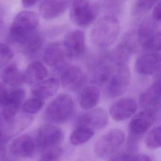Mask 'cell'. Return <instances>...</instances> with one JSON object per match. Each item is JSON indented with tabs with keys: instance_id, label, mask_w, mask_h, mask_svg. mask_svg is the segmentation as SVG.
Instances as JSON below:
<instances>
[{
	"instance_id": "4dcf8cb0",
	"label": "cell",
	"mask_w": 161,
	"mask_h": 161,
	"mask_svg": "<svg viewBox=\"0 0 161 161\" xmlns=\"http://www.w3.org/2000/svg\"><path fill=\"white\" fill-rule=\"evenodd\" d=\"M102 7L109 15H113L116 16L117 14L121 13L123 8L124 1H104L101 2Z\"/></svg>"
},
{
	"instance_id": "4316f807",
	"label": "cell",
	"mask_w": 161,
	"mask_h": 161,
	"mask_svg": "<svg viewBox=\"0 0 161 161\" xmlns=\"http://www.w3.org/2000/svg\"><path fill=\"white\" fill-rule=\"evenodd\" d=\"M155 30L156 25L153 18H147L143 20L139 25L136 33L137 41L140 45L155 34L156 33Z\"/></svg>"
},
{
	"instance_id": "cb8c5ba5",
	"label": "cell",
	"mask_w": 161,
	"mask_h": 161,
	"mask_svg": "<svg viewBox=\"0 0 161 161\" xmlns=\"http://www.w3.org/2000/svg\"><path fill=\"white\" fill-rule=\"evenodd\" d=\"M43 38L36 30L28 35L21 42L20 45L23 50L28 54H31L38 51L43 44Z\"/></svg>"
},
{
	"instance_id": "8992f818",
	"label": "cell",
	"mask_w": 161,
	"mask_h": 161,
	"mask_svg": "<svg viewBox=\"0 0 161 161\" xmlns=\"http://www.w3.org/2000/svg\"><path fill=\"white\" fill-rule=\"evenodd\" d=\"M156 118V111L153 108L144 109L136 114L129 123L128 142L137 144L139 140L154 123Z\"/></svg>"
},
{
	"instance_id": "3957f363",
	"label": "cell",
	"mask_w": 161,
	"mask_h": 161,
	"mask_svg": "<svg viewBox=\"0 0 161 161\" xmlns=\"http://www.w3.org/2000/svg\"><path fill=\"white\" fill-rule=\"evenodd\" d=\"M39 24L38 14L31 11L19 12L14 18L9 29L11 40L21 44L25 38L36 30Z\"/></svg>"
},
{
	"instance_id": "d6986e66",
	"label": "cell",
	"mask_w": 161,
	"mask_h": 161,
	"mask_svg": "<svg viewBox=\"0 0 161 161\" xmlns=\"http://www.w3.org/2000/svg\"><path fill=\"white\" fill-rule=\"evenodd\" d=\"M161 101V82L155 80L139 96L140 106L143 109L153 108Z\"/></svg>"
},
{
	"instance_id": "603a6c76",
	"label": "cell",
	"mask_w": 161,
	"mask_h": 161,
	"mask_svg": "<svg viewBox=\"0 0 161 161\" xmlns=\"http://www.w3.org/2000/svg\"><path fill=\"white\" fill-rule=\"evenodd\" d=\"M1 77L5 84L13 86L14 88L25 82L24 74L19 70L17 65L14 63L8 64L4 69Z\"/></svg>"
},
{
	"instance_id": "277c9868",
	"label": "cell",
	"mask_w": 161,
	"mask_h": 161,
	"mask_svg": "<svg viewBox=\"0 0 161 161\" xmlns=\"http://www.w3.org/2000/svg\"><path fill=\"white\" fill-rule=\"evenodd\" d=\"M99 5L91 1H74L70 9V18L80 27H87L96 20L99 13Z\"/></svg>"
},
{
	"instance_id": "ba28073f",
	"label": "cell",
	"mask_w": 161,
	"mask_h": 161,
	"mask_svg": "<svg viewBox=\"0 0 161 161\" xmlns=\"http://www.w3.org/2000/svg\"><path fill=\"white\" fill-rule=\"evenodd\" d=\"M136 48V38L132 33L126 34L108 55V59L115 65H127Z\"/></svg>"
},
{
	"instance_id": "d4e9b609",
	"label": "cell",
	"mask_w": 161,
	"mask_h": 161,
	"mask_svg": "<svg viewBox=\"0 0 161 161\" xmlns=\"http://www.w3.org/2000/svg\"><path fill=\"white\" fill-rule=\"evenodd\" d=\"M113 70L109 65L104 61H101L93 71L92 82L97 86H104L108 81Z\"/></svg>"
},
{
	"instance_id": "1f68e13d",
	"label": "cell",
	"mask_w": 161,
	"mask_h": 161,
	"mask_svg": "<svg viewBox=\"0 0 161 161\" xmlns=\"http://www.w3.org/2000/svg\"><path fill=\"white\" fill-rule=\"evenodd\" d=\"M62 150L59 147H55L42 151L38 161H60Z\"/></svg>"
},
{
	"instance_id": "7c38bea8",
	"label": "cell",
	"mask_w": 161,
	"mask_h": 161,
	"mask_svg": "<svg viewBox=\"0 0 161 161\" xmlns=\"http://www.w3.org/2000/svg\"><path fill=\"white\" fill-rule=\"evenodd\" d=\"M60 82L62 86L69 91H77L86 84L87 75L79 67L68 66L62 72Z\"/></svg>"
},
{
	"instance_id": "8fae6325",
	"label": "cell",
	"mask_w": 161,
	"mask_h": 161,
	"mask_svg": "<svg viewBox=\"0 0 161 161\" xmlns=\"http://www.w3.org/2000/svg\"><path fill=\"white\" fill-rule=\"evenodd\" d=\"M108 123L107 112L101 108H96L80 114L75 121V126H85L92 130L101 129Z\"/></svg>"
},
{
	"instance_id": "5b68a950",
	"label": "cell",
	"mask_w": 161,
	"mask_h": 161,
	"mask_svg": "<svg viewBox=\"0 0 161 161\" xmlns=\"http://www.w3.org/2000/svg\"><path fill=\"white\" fill-rule=\"evenodd\" d=\"M131 79V74L128 65H116L106 84L104 85V94L109 98H116L123 95L127 91Z\"/></svg>"
},
{
	"instance_id": "83f0119b",
	"label": "cell",
	"mask_w": 161,
	"mask_h": 161,
	"mask_svg": "<svg viewBox=\"0 0 161 161\" xmlns=\"http://www.w3.org/2000/svg\"><path fill=\"white\" fill-rule=\"evenodd\" d=\"M145 143L150 149L161 147V126H156L147 133L145 138Z\"/></svg>"
},
{
	"instance_id": "4fadbf2b",
	"label": "cell",
	"mask_w": 161,
	"mask_h": 161,
	"mask_svg": "<svg viewBox=\"0 0 161 161\" xmlns=\"http://www.w3.org/2000/svg\"><path fill=\"white\" fill-rule=\"evenodd\" d=\"M135 68L138 73L148 75L161 70V55L155 52H146L138 56L135 62Z\"/></svg>"
},
{
	"instance_id": "2e32d148",
	"label": "cell",
	"mask_w": 161,
	"mask_h": 161,
	"mask_svg": "<svg viewBox=\"0 0 161 161\" xmlns=\"http://www.w3.org/2000/svg\"><path fill=\"white\" fill-rule=\"evenodd\" d=\"M69 58L64 42H55L47 45L43 52L44 62L49 66L58 67Z\"/></svg>"
},
{
	"instance_id": "52a82bcc",
	"label": "cell",
	"mask_w": 161,
	"mask_h": 161,
	"mask_svg": "<svg viewBox=\"0 0 161 161\" xmlns=\"http://www.w3.org/2000/svg\"><path fill=\"white\" fill-rule=\"evenodd\" d=\"M125 139V133L121 130L111 129L96 142L94 146V153L101 158L113 155L124 143Z\"/></svg>"
},
{
	"instance_id": "f35d334b",
	"label": "cell",
	"mask_w": 161,
	"mask_h": 161,
	"mask_svg": "<svg viewBox=\"0 0 161 161\" xmlns=\"http://www.w3.org/2000/svg\"><path fill=\"white\" fill-rule=\"evenodd\" d=\"M37 1L35 0H25V1H21V4L23 7L25 8H30L34 5H35L37 3Z\"/></svg>"
},
{
	"instance_id": "e575fe53",
	"label": "cell",
	"mask_w": 161,
	"mask_h": 161,
	"mask_svg": "<svg viewBox=\"0 0 161 161\" xmlns=\"http://www.w3.org/2000/svg\"><path fill=\"white\" fill-rule=\"evenodd\" d=\"M152 18L155 21L161 23V1L155 4L152 12Z\"/></svg>"
},
{
	"instance_id": "7bdbcfd3",
	"label": "cell",
	"mask_w": 161,
	"mask_h": 161,
	"mask_svg": "<svg viewBox=\"0 0 161 161\" xmlns=\"http://www.w3.org/2000/svg\"><path fill=\"white\" fill-rule=\"evenodd\" d=\"M3 26H4V21L3 19H0V35L3 31Z\"/></svg>"
},
{
	"instance_id": "ac0fdd59",
	"label": "cell",
	"mask_w": 161,
	"mask_h": 161,
	"mask_svg": "<svg viewBox=\"0 0 161 161\" xmlns=\"http://www.w3.org/2000/svg\"><path fill=\"white\" fill-rule=\"evenodd\" d=\"M71 4L72 1H42L38 6L39 12L45 19H53L64 14Z\"/></svg>"
},
{
	"instance_id": "d590c367",
	"label": "cell",
	"mask_w": 161,
	"mask_h": 161,
	"mask_svg": "<svg viewBox=\"0 0 161 161\" xmlns=\"http://www.w3.org/2000/svg\"><path fill=\"white\" fill-rule=\"evenodd\" d=\"M9 90L4 83L0 82V107L5 101L8 93Z\"/></svg>"
},
{
	"instance_id": "74e56055",
	"label": "cell",
	"mask_w": 161,
	"mask_h": 161,
	"mask_svg": "<svg viewBox=\"0 0 161 161\" xmlns=\"http://www.w3.org/2000/svg\"><path fill=\"white\" fill-rule=\"evenodd\" d=\"M0 161H9L6 148L4 145L0 146Z\"/></svg>"
},
{
	"instance_id": "9c48e42d",
	"label": "cell",
	"mask_w": 161,
	"mask_h": 161,
	"mask_svg": "<svg viewBox=\"0 0 161 161\" xmlns=\"http://www.w3.org/2000/svg\"><path fill=\"white\" fill-rule=\"evenodd\" d=\"M63 132L60 128L53 124L42 126L38 130L35 142L37 148L44 150L57 147L63 138Z\"/></svg>"
},
{
	"instance_id": "5bb4252c",
	"label": "cell",
	"mask_w": 161,
	"mask_h": 161,
	"mask_svg": "<svg viewBox=\"0 0 161 161\" xmlns=\"http://www.w3.org/2000/svg\"><path fill=\"white\" fill-rule=\"evenodd\" d=\"M137 109V103L130 97L119 99L113 104L109 109V114L116 121H122L132 116Z\"/></svg>"
},
{
	"instance_id": "60d3db41",
	"label": "cell",
	"mask_w": 161,
	"mask_h": 161,
	"mask_svg": "<svg viewBox=\"0 0 161 161\" xmlns=\"http://www.w3.org/2000/svg\"><path fill=\"white\" fill-rule=\"evenodd\" d=\"M4 14H5V8H4L3 4H2L0 3V19L3 20Z\"/></svg>"
},
{
	"instance_id": "e0dca14e",
	"label": "cell",
	"mask_w": 161,
	"mask_h": 161,
	"mask_svg": "<svg viewBox=\"0 0 161 161\" xmlns=\"http://www.w3.org/2000/svg\"><path fill=\"white\" fill-rule=\"evenodd\" d=\"M36 148L35 139L28 135H23L17 137L11 142L9 147L11 153L19 158L32 156Z\"/></svg>"
},
{
	"instance_id": "484cf974",
	"label": "cell",
	"mask_w": 161,
	"mask_h": 161,
	"mask_svg": "<svg viewBox=\"0 0 161 161\" xmlns=\"http://www.w3.org/2000/svg\"><path fill=\"white\" fill-rule=\"evenodd\" d=\"M94 130L85 126H75L70 135V142L73 145L86 143L94 135Z\"/></svg>"
},
{
	"instance_id": "8d00e7d4",
	"label": "cell",
	"mask_w": 161,
	"mask_h": 161,
	"mask_svg": "<svg viewBox=\"0 0 161 161\" xmlns=\"http://www.w3.org/2000/svg\"><path fill=\"white\" fill-rule=\"evenodd\" d=\"M127 161H151L149 156L145 154L135 155Z\"/></svg>"
},
{
	"instance_id": "7402d4cb",
	"label": "cell",
	"mask_w": 161,
	"mask_h": 161,
	"mask_svg": "<svg viewBox=\"0 0 161 161\" xmlns=\"http://www.w3.org/2000/svg\"><path fill=\"white\" fill-rule=\"evenodd\" d=\"M48 70L47 67L39 61H33L27 67L24 74L25 81L30 85H35L47 77Z\"/></svg>"
},
{
	"instance_id": "9a60e30c",
	"label": "cell",
	"mask_w": 161,
	"mask_h": 161,
	"mask_svg": "<svg viewBox=\"0 0 161 161\" xmlns=\"http://www.w3.org/2000/svg\"><path fill=\"white\" fill-rule=\"evenodd\" d=\"M69 58H77L81 57L86 51L85 35L80 30L69 32L64 41Z\"/></svg>"
},
{
	"instance_id": "d6a6232c",
	"label": "cell",
	"mask_w": 161,
	"mask_h": 161,
	"mask_svg": "<svg viewBox=\"0 0 161 161\" xmlns=\"http://www.w3.org/2000/svg\"><path fill=\"white\" fill-rule=\"evenodd\" d=\"M155 1H137L135 2L133 8L135 15H141L149 11L155 5Z\"/></svg>"
},
{
	"instance_id": "6da1fadb",
	"label": "cell",
	"mask_w": 161,
	"mask_h": 161,
	"mask_svg": "<svg viewBox=\"0 0 161 161\" xmlns=\"http://www.w3.org/2000/svg\"><path fill=\"white\" fill-rule=\"evenodd\" d=\"M120 25L117 16L106 14L100 18L92 27L90 36L92 43L100 48H106L117 40Z\"/></svg>"
},
{
	"instance_id": "ffe728a7",
	"label": "cell",
	"mask_w": 161,
	"mask_h": 161,
	"mask_svg": "<svg viewBox=\"0 0 161 161\" xmlns=\"http://www.w3.org/2000/svg\"><path fill=\"white\" fill-rule=\"evenodd\" d=\"M58 87V80L51 77L33 85L31 89V93L33 97L45 101L53 96L57 91Z\"/></svg>"
},
{
	"instance_id": "44dd1931",
	"label": "cell",
	"mask_w": 161,
	"mask_h": 161,
	"mask_svg": "<svg viewBox=\"0 0 161 161\" xmlns=\"http://www.w3.org/2000/svg\"><path fill=\"white\" fill-rule=\"evenodd\" d=\"M101 92L97 86H89L85 87L79 94V105L83 109H92L98 104Z\"/></svg>"
},
{
	"instance_id": "ab89813d",
	"label": "cell",
	"mask_w": 161,
	"mask_h": 161,
	"mask_svg": "<svg viewBox=\"0 0 161 161\" xmlns=\"http://www.w3.org/2000/svg\"><path fill=\"white\" fill-rule=\"evenodd\" d=\"M1 116H0V146L4 145V144L6 142V140H5L1 130Z\"/></svg>"
},
{
	"instance_id": "f546056e",
	"label": "cell",
	"mask_w": 161,
	"mask_h": 161,
	"mask_svg": "<svg viewBox=\"0 0 161 161\" xmlns=\"http://www.w3.org/2000/svg\"><path fill=\"white\" fill-rule=\"evenodd\" d=\"M44 101L36 97H31L26 100L23 104L24 113L28 114H33L38 113L43 107Z\"/></svg>"
},
{
	"instance_id": "b9f144b4",
	"label": "cell",
	"mask_w": 161,
	"mask_h": 161,
	"mask_svg": "<svg viewBox=\"0 0 161 161\" xmlns=\"http://www.w3.org/2000/svg\"><path fill=\"white\" fill-rule=\"evenodd\" d=\"M156 80H158L160 82H161V70L159 72H158L157 77H156Z\"/></svg>"
},
{
	"instance_id": "836d02e7",
	"label": "cell",
	"mask_w": 161,
	"mask_h": 161,
	"mask_svg": "<svg viewBox=\"0 0 161 161\" xmlns=\"http://www.w3.org/2000/svg\"><path fill=\"white\" fill-rule=\"evenodd\" d=\"M13 51L9 46L0 42V67L6 65L13 57Z\"/></svg>"
},
{
	"instance_id": "7a4b0ae2",
	"label": "cell",
	"mask_w": 161,
	"mask_h": 161,
	"mask_svg": "<svg viewBox=\"0 0 161 161\" xmlns=\"http://www.w3.org/2000/svg\"><path fill=\"white\" fill-rule=\"evenodd\" d=\"M75 113L76 104L73 98L67 94H61L47 106L44 118L50 124L62 125L70 121Z\"/></svg>"
},
{
	"instance_id": "f1b7e54d",
	"label": "cell",
	"mask_w": 161,
	"mask_h": 161,
	"mask_svg": "<svg viewBox=\"0 0 161 161\" xmlns=\"http://www.w3.org/2000/svg\"><path fill=\"white\" fill-rule=\"evenodd\" d=\"M147 52L158 53L161 50V31H157L140 44Z\"/></svg>"
},
{
	"instance_id": "30bf717a",
	"label": "cell",
	"mask_w": 161,
	"mask_h": 161,
	"mask_svg": "<svg viewBox=\"0 0 161 161\" xmlns=\"http://www.w3.org/2000/svg\"><path fill=\"white\" fill-rule=\"evenodd\" d=\"M25 96V90L15 87L9 91V93L1 106V115L5 123L12 121L16 116Z\"/></svg>"
}]
</instances>
